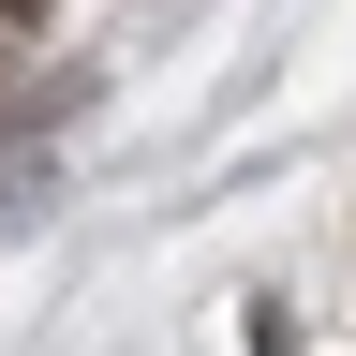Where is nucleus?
<instances>
[{
    "mask_svg": "<svg viewBox=\"0 0 356 356\" xmlns=\"http://www.w3.org/2000/svg\"><path fill=\"white\" fill-rule=\"evenodd\" d=\"M44 15H60V0H0V30H44Z\"/></svg>",
    "mask_w": 356,
    "mask_h": 356,
    "instance_id": "obj_1",
    "label": "nucleus"
}]
</instances>
